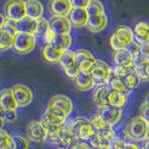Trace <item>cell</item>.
<instances>
[{
    "mask_svg": "<svg viewBox=\"0 0 149 149\" xmlns=\"http://www.w3.org/2000/svg\"><path fill=\"white\" fill-rule=\"evenodd\" d=\"M124 149H141V147L134 142H125Z\"/></svg>",
    "mask_w": 149,
    "mask_h": 149,
    "instance_id": "cell-51",
    "label": "cell"
},
{
    "mask_svg": "<svg viewBox=\"0 0 149 149\" xmlns=\"http://www.w3.org/2000/svg\"><path fill=\"white\" fill-rule=\"evenodd\" d=\"M0 149H13V139L6 130H0Z\"/></svg>",
    "mask_w": 149,
    "mask_h": 149,
    "instance_id": "cell-36",
    "label": "cell"
},
{
    "mask_svg": "<svg viewBox=\"0 0 149 149\" xmlns=\"http://www.w3.org/2000/svg\"><path fill=\"white\" fill-rule=\"evenodd\" d=\"M26 133L28 140L34 143H41L47 139L46 132L41 121L33 120L26 126Z\"/></svg>",
    "mask_w": 149,
    "mask_h": 149,
    "instance_id": "cell-9",
    "label": "cell"
},
{
    "mask_svg": "<svg viewBox=\"0 0 149 149\" xmlns=\"http://www.w3.org/2000/svg\"><path fill=\"white\" fill-rule=\"evenodd\" d=\"M59 63L61 64L63 69L64 68H67L69 66H72V65H74V52L72 50H64L63 54H62V57H61L60 61H59Z\"/></svg>",
    "mask_w": 149,
    "mask_h": 149,
    "instance_id": "cell-33",
    "label": "cell"
},
{
    "mask_svg": "<svg viewBox=\"0 0 149 149\" xmlns=\"http://www.w3.org/2000/svg\"><path fill=\"white\" fill-rule=\"evenodd\" d=\"M123 81L125 82V84L127 85V87L130 88V90H134L136 88L141 80L138 77V74H136V72H132V74H130L129 76H127L125 78H123Z\"/></svg>",
    "mask_w": 149,
    "mask_h": 149,
    "instance_id": "cell-37",
    "label": "cell"
},
{
    "mask_svg": "<svg viewBox=\"0 0 149 149\" xmlns=\"http://www.w3.org/2000/svg\"><path fill=\"white\" fill-rule=\"evenodd\" d=\"M36 44V39L35 35L17 33L13 36V47L17 53L27 54L30 53L35 49Z\"/></svg>",
    "mask_w": 149,
    "mask_h": 149,
    "instance_id": "cell-4",
    "label": "cell"
},
{
    "mask_svg": "<svg viewBox=\"0 0 149 149\" xmlns=\"http://www.w3.org/2000/svg\"><path fill=\"white\" fill-rule=\"evenodd\" d=\"M16 27L18 33H23V34L36 35V21L24 17L22 20L16 22Z\"/></svg>",
    "mask_w": 149,
    "mask_h": 149,
    "instance_id": "cell-27",
    "label": "cell"
},
{
    "mask_svg": "<svg viewBox=\"0 0 149 149\" xmlns=\"http://www.w3.org/2000/svg\"><path fill=\"white\" fill-rule=\"evenodd\" d=\"M128 102V96H125L123 94H120L114 91H110L108 98H107V104L108 106L114 107V108L122 109V107L125 106V104Z\"/></svg>",
    "mask_w": 149,
    "mask_h": 149,
    "instance_id": "cell-29",
    "label": "cell"
},
{
    "mask_svg": "<svg viewBox=\"0 0 149 149\" xmlns=\"http://www.w3.org/2000/svg\"><path fill=\"white\" fill-rule=\"evenodd\" d=\"M4 124H5V121L1 118V116H0V130H2V129H3Z\"/></svg>",
    "mask_w": 149,
    "mask_h": 149,
    "instance_id": "cell-55",
    "label": "cell"
},
{
    "mask_svg": "<svg viewBox=\"0 0 149 149\" xmlns=\"http://www.w3.org/2000/svg\"><path fill=\"white\" fill-rule=\"evenodd\" d=\"M77 139L74 136V133L71 128V125H70V123L65 122L62 126V128H61L59 138H58V143L63 144V146H65V148H67L69 146H71L74 141H77Z\"/></svg>",
    "mask_w": 149,
    "mask_h": 149,
    "instance_id": "cell-24",
    "label": "cell"
},
{
    "mask_svg": "<svg viewBox=\"0 0 149 149\" xmlns=\"http://www.w3.org/2000/svg\"><path fill=\"white\" fill-rule=\"evenodd\" d=\"M67 149H92L86 141H81V140H77L74 141L71 146H69Z\"/></svg>",
    "mask_w": 149,
    "mask_h": 149,
    "instance_id": "cell-44",
    "label": "cell"
},
{
    "mask_svg": "<svg viewBox=\"0 0 149 149\" xmlns=\"http://www.w3.org/2000/svg\"><path fill=\"white\" fill-rule=\"evenodd\" d=\"M98 149H109L108 144H101V146L98 147Z\"/></svg>",
    "mask_w": 149,
    "mask_h": 149,
    "instance_id": "cell-54",
    "label": "cell"
},
{
    "mask_svg": "<svg viewBox=\"0 0 149 149\" xmlns=\"http://www.w3.org/2000/svg\"><path fill=\"white\" fill-rule=\"evenodd\" d=\"M13 47V36L8 32L0 29V51H5Z\"/></svg>",
    "mask_w": 149,
    "mask_h": 149,
    "instance_id": "cell-31",
    "label": "cell"
},
{
    "mask_svg": "<svg viewBox=\"0 0 149 149\" xmlns=\"http://www.w3.org/2000/svg\"><path fill=\"white\" fill-rule=\"evenodd\" d=\"M13 139V149H29L30 143L29 140L25 137L15 135L12 137Z\"/></svg>",
    "mask_w": 149,
    "mask_h": 149,
    "instance_id": "cell-38",
    "label": "cell"
},
{
    "mask_svg": "<svg viewBox=\"0 0 149 149\" xmlns=\"http://www.w3.org/2000/svg\"><path fill=\"white\" fill-rule=\"evenodd\" d=\"M74 83L77 90L82 91H90L96 85L88 72H79L76 78L74 79Z\"/></svg>",
    "mask_w": 149,
    "mask_h": 149,
    "instance_id": "cell-22",
    "label": "cell"
},
{
    "mask_svg": "<svg viewBox=\"0 0 149 149\" xmlns=\"http://www.w3.org/2000/svg\"><path fill=\"white\" fill-rule=\"evenodd\" d=\"M96 85H108L112 74V69L105 62L102 60H96V63L88 71Z\"/></svg>",
    "mask_w": 149,
    "mask_h": 149,
    "instance_id": "cell-3",
    "label": "cell"
},
{
    "mask_svg": "<svg viewBox=\"0 0 149 149\" xmlns=\"http://www.w3.org/2000/svg\"><path fill=\"white\" fill-rule=\"evenodd\" d=\"M2 29L8 32L9 35H11L13 36L18 33L17 27H16V22L13 20H10V19H8V18L5 19V22H4Z\"/></svg>",
    "mask_w": 149,
    "mask_h": 149,
    "instance_id": "cell-40",
    "label": "cell"
},
{
    "mask_svg": "<svg viewBox=\"0 0 149 149\" xmlns=\"http://www.w3.org/2000/svg\"><path fill=\"white\" fill-rule=\"evenodd\" d=\"M86 10L88 12V16L105 12L104 4H102L101 1H97V0H91L88 6L86 8Z\"/></svg>",
    "mask_w": 149,
    "mask_h": 149,
    "instance_id": "cell-35",
    "label": "cell"
},
{
    "mask_svg": "<svg viewBox=\"0 0 149 149\" xmlns=\"http://www.w3.org/2000/svg\"><path fill=\"white\" fill-rule=\"evenodd\" d=\"M11 92L18 107H25L33 101V92L26 85L16 84L11 88Z\"/></svg>",
    "mask_w": 149,
    "mask_h": 149,
    "instance_id": "cell-7",
    "label": "cell"
},
{
    "mask_svg": "<svg viewBox=\"0 0 149 149\" xmlns=\"http://www.w3.org/2000/svg\"><path fill=\"white\" fill-rule=\"evenodd\" d=\"M134 71V65L132 66H115L114 69H112V74L113 77L123 79Z\"/></svg>",
    "mask_w": 149,
    "mask_h": 149,
    "instance_id": "cell-34",
    "label": "cell"
},
{
    "mask_svg": "<svg viewBox=\"0 0 149 149\" xmlns=\"http://www.w3.org/2000/svg\"><path fill=\"white\" fill-rule=\"evenodd\" d=\"M108 86L110 87L112 91L120 93V94H123L125 96H128L130 93L132 92V90H130L127 87V85H126L125 82L123 81V79L116 77H111L110 81L108 83Z\"/></svg>",
    "mask_w": 149,
    "mask_h": 149,
    "instance_id": "cell-30",
    "label": "cell"
},
{
    "mask_svg": "<svg viewBox=\"0 0 149 149\" xmlns=\"http://www.w3.org/2000/svg\"><path fill=\"white\" fill-rule=\"evenodd\" d=\"M70 125H71L74 136H76L77 140L87 142L88 139L91 135L94 134V132L92 130L90 121L86 118H82V116L76 118L70 122Z\"/></svg>",
    "mask_w": 149,
    "mask_h": 149,
    "instance_id": "cell-5",
    "label": "cell"
},
{
    "mask_svg": "<svg viewBox=\"0 0 149 149\" xmlns=\"http://www.w3.org/2000/svg\"><path fill=\"white\" fill-rule=\"evenodd\" d=\"M4 16L18 22L26 17L25 15V4L22 0H9L6 2L3 7Z\"/></svg>",
    "mask_w": 149,
    "mask_h": 149,
    "instance_id": "cell-6",
    "label": "cell"
},
{
    "mask_svg": "<svg viewBox=\"0 0 149 149\" xmlns=\"http://www.w3.org/2000/svg\"><path fill=\"white\" fill-rule=\"evenodd\" d=\"M127 49L129 52L133 56V57H135V56L140 54V44L137 43V42L133 39L132 42H130V44L127 47V49Z\"/></svg>",
    "mask_w": 149,
    "mask_h": 149,
    "instance_id": "cell-47",
    "label": "cell"
},
{
    "mask_svg": "<svg viewBox=\"0 0 149 149\" xmlns=\"http://www.w3.org/2000/svg\"><path fill=\"white\" fill-rule=\"evenodd\" d=\"M88 121L91 123L92 130L97 135H102L111 130H113V127L107 123L99 113L91 116Z\"/></svg>",
    "mask_w": 149,
    "mask_h": 149,
    "instance_id": "cell-18",
    "label": "cell"
},
{
    "mask_svg": "<svg viewBox=\"0 0 149 149\" xmlns=\"http://www.w3.org/2000/svg\"><path fill=\"white\" fill-rule=\"evenodd\" d=\"M140 55L149 61V42L140 45Z\"/></svg>",
    "mask_w": 149,
    "mask_h": 149,
    "instance_id": "cell-50",
    "label": "cell"
},
{
    "mask_svg": "<svg viewBox=\"0 0 149 149\" xmlns=\"http://www.w3.org/2000/svg\"><path fill=\"white\" fill-rule=\"evenodd\" d=\"M49 28L53 30L57 35L69 34L71 31V23L67 18L63 17H52L49 21Z\"/></svg>",
    "mask_w": 149,
    "mask_h": 149,
    "instance_id": "cell-16",
    "label": "cell"
},
{
    "mask_svg": "<svg viewBox=\"0 0 149 149\" xmlns=\"http://www.w3.org/2000/svg\"><path fill=\"white\" fill-rule=\"evenodd\" d=\"M49 28V21L45 19L44 17H42L36 21V35H42L43 36L45 34V32ZM35 35V36H36Z\"/></svg>",
    "mask_w": 149,
    "mask_h": 149,
    "instance_id": "cell-39",
    "label": "cell"
},
{
    "mask_svg": "<svg viewBox=\"0 0 149 149\" xmlns=\"http://www.w3.org/2000/svg\"><path fill=\"white\" fill-rule=\"evenodd\" d=\"M110 91L111 88L108 85H102V86H98L94 90V91H93L92 100L98 109L108 106L107 98H108Z\"/></svg>",
    "mask_w": 149,
    "mask_h": 149,
    "instance_id": "cell-15",
    "label": "cell"
},
{
    "mask_svg": "<svg viewBox=\"0 0 149 149\" xmlns=\"http://www.w3.org/2000/svg\"><path fill=\"white\" fill-rule=\"evenodd\" d=\"M72 8H86L91 0H69Z\"/></svg>",
    "mask_w": 149,
    "mask_h": 149,
    "instance_id": "cell-45",
    "label": "cell"
},
{
    "mask_svg": "<svg viewBox=\"0 0 149 149\" xmlns=\"http://www.w3.org/2000/svg\"><path fill=\"white\" fill-rule=\"evenodd\" d=\"M148 123L141 116H135L126 126V132L130 142H142L146 139Z\"/></svg>",
    "mask_w": 149,
    "mask_h": 149,
    "instance_id": "cell-2",
    "label": "cell"
},
{
    "mask_svg": "<svg viewBox=\"0 0 149 149\" xmlns=\"http://www.w3.org/2000/svg\"><path fill=\"white\" fill-rule=\"evenodd\" d=\"M143 149H149V140H144L143 141Z\"/></svg>",
    "mask_w": 149,
    "mask_h": 149,
    "instance_id": "cell-53",
    "label": "cell"
},
{
    "mask_svg": "<svg viewBox=\"0 0 149 149\" xmlns=\"http://www.w3.org/2000/svg\"><path fill=\"white\" fill-rule=\"evenodd\" d=\"M146 139L147 140H149V124H148V126H147V132H146Z\"/></svg>",
    "mask_w": 149,
    "mask_h": 149,
    "instance_id": "cell-56",
    "label": "cell"
},
{
    "mask_svg": "<svg viewBox=\"0 0 149 149\" xmlns=\"http://www.w3.org/2000/svg\"><path fill=\"white\" fill-rule=\"evenodd\" d=\"M64 73L65 74H66V77H69V78H71V79H74L76 78V77L78 74V73L80 72L78 70V68L77 67V65L74 64V65H72V66H69L67 68H64Z\"/></svg>",
    "mask_w": 149,
    "mask_h": 149,
    "instance_id": "cell-46",
    "label": "cell"
},
{
    "mask_svg": "<svg viewBox=\"0 0 149 149\" xmlns=\"http://www.w3.org/2000/svg\"><path fill=\"white\" fill-rule=\"evenodd\" d=\"M5 19H6V17L4 16V14L0 13V29H2V27H3V25H4Z\"/></svg>",
    "mask_w": 149,
    "mask_h": 149,
    "instance_id": "cell-52",
    "label": "cell"
},
{
    "mask_svg": "<svg viewBox=\"0 0 149 149\" xmlns=\"http://www.w3.org/2000/svg\"><path fill=\"white\" fill-rule=\"evenodd\" d=\"M133 38L140 45L149 42V22H138L133 28Z\"/></svg>",
    "mask_w": 149,
    "mask_h": 149,
    "instance_id": "cell-20",
    "label": "cell"
},
{
    "mask_svg": "<svg viewBox=\"0 0 149 149\" xmlns=\"http://www.w3.org/2000/svg\"><path fill=\"white\" fill-rule=\"evenodd\" d=\"M0 116L5 121V122L12 123L15 122L16 119L18 118V115L16 111H6L0 109Z\"/></svg>",
    "mask_w": 149,
    "mask_h": 149,
    "instance_id": "cell-42",
    "label": "cell"
},
{
    "mask_svg": "<svg viewBox=\"0 0 149 149\" xmlns=\"http://www.w3.org/2000/svg\"><path fill=\"white\" fill-rule=\"evenodd\" d=\"M87 143H88V146H90L92 149H98V147L101 146L100 138L98 137V135L95 133L93 135H91V136L88 139Z\"/></svg>",
    "mask_w": 149,
    "mask_h": 149,
    "instance_id": "cell-49",
    "label": "cell"
},
{
    "mask_svg": "<svg viewBox=\"0 0 149 149\" xmlns=\"http://www.w3.org/2000/svg\"><path fill=\"white\" fill-rule=\"evenodd\" d=\"M58 149H67V148H64V147H61V148H58Z\"/></svg>",
    "mask_w": 149,
    "mask_h": 149,
    "instance_id": "cell-57",
    "label": "cell"
},
{
    "mask_svg": "<svg viewBox=\"0 0 149 149\" xmlns=\"http://www.w3.org/2000/svg\"><path fill=\"white\" fill-rule=\"evenodd\" d=\"M116 66H132L133 56L127 49L115 51L113 55Z\"/></svg>",
    "mask_w": 149,
    "mask_h": 149,
    "instance_id": "cell-28",
    "label": "cell"
},
{
    "mask_svg": "<svg viewBox=\"0 0 149 149\" xmlns=\"http://www.w3.org/2000/svg\"><path fill=\"white\" fill-rule=\"evenodd\" d=\"M107 22H108V19H107L106 13H99L94 14V15L88 16V20L87 23V28L88 31L92 33H99L107 26Z\"/></svg>",
    "mask_w": 149,
    "mask_h": 149,
    "instance_id": "cell-12",
    "label": "cell"
},
{
    "mask_svg": "<svg viewBox=\"0 0 149 149\" xmlns=\"http://www.w3.org/2000/svg\"><path fill=\"white\" fill-rule=\"evenodd\" d=\"M108 146H109V149H124L125 141H123L119 137H116Z\"/></svg>",
    "mask_w": 149,
    "mask_h": 149,
    "instance_id": "cell-48",
    "label": "cell"
},
{
    "mask_svg": "<svg viewBox=\"0 0 149 149\" xmlns=\"http://www.w3.org/2000/svg\"><path fill=\"white\" fill-rule=\"evenodd\" d=\"M133 32L127 25H119L110 36V46L115 51L126 49L133 40Z\"/></svg>",
    "mask_w": 149,
    "mask_h": 149,
    "instance_id": "cell-1",
    "label": "cell"
},
{
    "mask_svg": "<svg viewBox=\"0 0 149 149\" xmlns=\"http://www.w3.org/2000/svg\"><path fill=\"white\" fill-rule=\"evenodd\" d=\"M98 113L104 118V119L107 123L113 127L114 125L118 123L119 120L121 119V116H122V109L114 108V107H111V106H105L104 108L99 109Z\"/></svg>",
    "mask_w": 149,
    "mask_h": 149,
    "instance_id": "cell-21",
    "label": "cell"
},
{
    "mask_svg": "<svg viewBox=\"0 0 149 149\" xmlns=\"http://www.w3.org/2000/svg\"><path fill=\"white\" fill-rule=\"evenodd\" d=\"M49 5L52 17L67 18L72 9L69 0H52L49 2Z\"/></svg>",
    "mask_w": 149,
    "mask_h": 149,
    "instance_id": "cell-10",
    "label": "cell"
},
{
    "mask_svg": "<svg viewBox=\"0 0 149 149\" xmlns=\"http://www.w3.org/2000/svg\"><path fill=\"white\" fill-rule=\"evenodd\" d=\"M140 116L149 124V94L146 96L142 105L140 106Z\"/></svg>",
    "mask_w": 149,
    "mask_h": 149,
    "instance_id": "cell-41",
    "label": "cell"
},
{
    "mask_svg": "<svg viewBox=\"0 0 149 149\" xmlns=\"http://www.w3.org/2000/svg\"><path fill=\"white\" fill-rule=\"evenodd\" d=\"M74 52V64L80 72H88L96 63V60L90 51L84 49H77Z\"/></svg>",
    "mask_w": 149,
    "mask_h": 149,
    "instance_id": "cell-8",
    "label": "cell"
},
{
    "mask_svg": "<svg viewBox=\"0 0 149 149\" xmlns=\"http://www.w3.org/2000/svg\"><path fill=\"white\" fill-rule=\"evenodd\" d=\"M71 26L76 28H82L87 26L88 15L86 8H72L67 16Z\"/></svg>",
    "mask_w": 149,
    "mask_h": 149,
    "instance_id": "cell-11",
    "label": "cell"
},
{
    "mask_svg": "<svg viewBox=\"0 0 149 149\" xmlns=\"http://www.w3.org/2000/svg\"><path fill=\"white\" fill-rule=\"evenodd\" d=\"M43 37H44V40L47 43V45H52L55 43L57 34H56L53 30H51L50 28H49V29L45 32V34L43 35Z\"/></svg>",
    "mask_w": 149,
    "mask_h": 149,
    "instance_id": "cell-43",
    "label": "cell"
},
{
    "mask_svg": "<svg viewBox=\"0 0 149 149\" xmlns=\"http://www.w3.org/2000/svg\"><path fill=\"white\" fill-rule=\"evenodd\" d=\"M133 65L135 72L138 74L140 80L143 82L149 81V61L138 54L133 57Z\"/></svg>",
    "mask_w": 149,
    "mask_h": 149,
    "instance_id": "cell-13",
    "label": "cell"
},
{
    "mask_svg": "<svg viewBox=\"0 0 149 149\" xmlns=\"http://www.w3.org/2000/svg\"><path fill=\"white\" fill-rule=\"evenodd\" d=\"M41 123L43 125V128L46 132V136H47L46 140H49L51 143H58V138L62 126L55 124L53 122H50V121L47 120L46 118L42 119Z\"/></svg>",
    "mask_w": 149,
    "mask_h": 149,
    "instance_id": "cell-25",
    "label": "cell"
},
{
    "mask_svg": "<svg viewBox=\"0 0 149 149\" xmlns=\"http://www.w3.org/2000/svg\"><path fill=\"white\" fill-rule=\"evenodd\" d=\"M67 118L68 116L63 110H61L53 105H49V104L47 105L45 110V116H44V118H46L47 120L63 126L66 122Z\"/></svg>",
    "mask_w": 149,
    "mask_h": 149,
    "instance_id": "cell-14",
    "label": "cell"
},
{
    "mask_svg": "<svg viewBox=\"0 0 149 149\" xmlns=\"http://www.w3.org/2000/svg\"><path fill=\"white\" fill-rule=\"evenodd\" d=\"M48 104L53 105L57 107V108L63 110L67 116H69L73 111V102L69 97L63 94H57L51 97Z\"/></svg>",
    "mask_w": 149,
    "mask_h": 149,
    "instance_id": "cell-17",
    "label": "cell"
},
{
    "mask_svg": "<svg viewBox=\"0 0 149 149\" xmlns=\"http://www.w3.org/2000/svg\"><path fill=\"white\" fill-rule=\"evenodd\" d=\"M18 105L14 100L10 88H5L0 91V109L6 111H16Z\"/></svg>",
    "mask_w": 149,
    "mask_h": 149,
    "instance_id": "cell-23",
    "label": "cell"
},
{
    "mask_svg": "<svg viewBox=\"0 0 149 149\" xmlns=\"http://www.w3.org/2000/svg\"><path fill=\"white\" fill-rule=\"evenodd\" d=\"M25 4V15L26 17L37 21L42 18L44 13V6L41 2L36 0H27L24 1Z\"/></svg>",
    "mask_w": 149,
    "mask_h": 149,
    "instance_id": "cell-19",
    "label": "cell"
},
{
    "mask_svg": "<svg viewBox=\"0 0 149 149\" xmlns=\"http://www.w3.org/2000/svg\"><path fill=\"white\" fill-rule=\"evenodd\" d=\"M54 45L59 47V48L62 49L63 51L68 50L69 48L72 45V37H71V36H70V34L57 35Z\"/></svg>",
    "mask_w": 149,
    "mask_h": 149,
    "instance_id": "cell-32",
    "label": "cell"
},
{
    "mask_svg": "<svg viewBox=\"0 0 149 149\" xmlns=\"http://www.w3.org/2000/svg\"><path fill=\"white\" fill-rule=\"evenodd\" d=\"M63 52V50L62 49H60L59 47L52 44V45H46L45 48L43 49V51H42V54H43L44 59L48 63H58L61 57H62Z\"/></svg>",
    "mask_w": 149,
    "mask_h": 149,
    "instance_id": "cell-26",
    "label": "cell"
}]
</instances>
